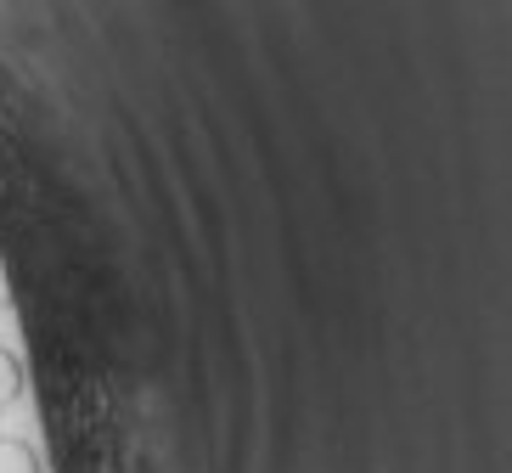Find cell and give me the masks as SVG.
<instances>
[{
    "label": "cell",
    "mask_w": 512,
    "mask_h": 473,
    "mask_svg": "<svg viewBox=\"0 0 512 473\" xmlns=\"http://www.w3.org/2000/svg\"><path fill=\"white\" fill-rule=\"evenodd\" d=\"M0 473H46V468H40V451L29 440H12L6 434L0 440Z\"/></svg>",
    "instance_id": "6da1fadb"
},
{
    "label": "cell",
    "mask_w": 512,
    "mask_h": 473,
    "mask_svg": "<svg viewBox=\"0 0 512 473\" xmlns=\"http://www.w3.org/2000/svg\"><path fill=\"white\" fill-rule=\"evenodd\" d=\"M23 400V361L12 350H0V412H12Z\"/></svg>",
    "instance_id": "7a4b0ae2"
}]
</instances>
